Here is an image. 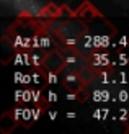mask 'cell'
Segmentation results:
<instances>
[{
	"label": "cell",
	"instance_id": "cell-1",
	"mask_svg": "<svg viewBox=\"0 0 129 134\" xmlns=\"http://www.w3.org/2000/svg\"><path fill=\"white\" fill-rule=\"evenodd\" d=\"M41 65L51 74H60L67 69V57L62 56L57 51H51V52H46L44 54Z\"/></svg>",
	"mask_w": 129,
	"mask_h": 134
},
{
	"label": "cell",
	"instance_id": "cell-2",
	"mask_svg": "<svg viewBox=\"0 0 129 134\" xmlns=\"http://www.w3.org/2000/svg\"><path fill=\"white\" fill-rule=\"evenodd\" d=\"M75 16L82 18V20H93V18H103L105 20V16L95 8V5L90 0H83V3L77 8V12L72 13V18H75Z\"/></svg>",
	"mask_w": 129,
	"mask_h": 134
},
{
	"label": "cell",
	"instance_id": "cell-3",
	"mask_svg": "<svg viewBox=\"0 0 129 134\" xmlns=\"http://www.w3.org/2000/svg\"><path fill=\"white\" fill-rule=\"evenodd\" d=\"M62 87H64L67 92H70V93H74V95H75V93L80 92L85 85L80 82V77H78L77 70H69V72H67L65 75L62 77Z\"/></svg>",
	"mask_w": 129,
	"mask_h": 134
},
{
	"label": "cell",
	"instance_id": "cell-4",
	"mask_svg": "<svg viewBox=\"0 0 129 134\" xmlns=\"http://www.w3.org/2000/svg\"><path fill=\"white\" fill-rule=\"evenodd\" d=\"M62 13H64V8L62 7H59L57 3H47L44 5V8L38 13V16H41V18H60L62 16Z\"/></svg>",
	"mask_w": 129,
	"mask_h": 134
},
{
	"label": "cell",
	"instance_id": "cell-5",
	"mask_svg": "<svg viewBox=\"0 0 129 134\" xmlns=\"http://www.w3.org/2000/svg\"><path fill=\"white\" fill-rule=\"evenodd\" d=\"M77 74H78V77H80V82L87 87V85H90L95 80L97 70H95L92 65L90 67H88V65H82V67H78V69H77Z\"/></svg>",
	"mask_w": 129,
	"mask_h": 134
},
{
	"label": "cell",
	"instance_id": "cell-6",
	"mask_svg": "<svg viewBox=\"0 0 129 134\" xmlns=\"http://www.w3.org/2000/svg\"><path fill=\"white\" fill-rule=\"evenodd\" d=\"M88 97H90V93H88V92L85 90V87H83V88L80 90V92H77V93H75V98L78 100L80 103H85L87 100H88Z\"/></svg>",
	"mask_w": 129,
	"mask_h": 134
}]
</instances>
